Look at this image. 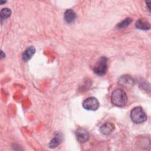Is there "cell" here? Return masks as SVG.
<instances>
[{
  "label": "cell",
  "mask_w": 151,
  "mask_h": 151,
  "mask_svg": "<svg viewBox=\"0 0 151 151\" xmlns=\"http://www.w3.org/2000/svg\"><path fill=\"white\" fill-rule=\"evenodd\" d=\"M118 83L120 85L123 86L124 87H129L134 85V80L130 76L124 75L120 78V79L119 80Z\"/></svg>",
  "instance_id": "obj_7"
},
{
  "label": "cell",
  "mask_w": 151,
  "mask_h": 151,
  "mask_svg": "<svg viewBox=\"0 0 151 151\" xmlns=\"http://www.w3.org/2000/svg\"><path fill=\"white\" fill-rule=\"evenodd\" d=\"M107 70V58L104 56H102L99 59L97 63L96 64L93 68V71L97 76H102L106 73Z\"/></svg>",
  "instance_id": "obj_3"
},
{
  "label": "cell",
  "mask_w": 151,
  "mask_h": 151,
  "mask_svg": "<svg viewBox=\"0 0 151 151\" xmlns=\"http://www.w3.org/2000/svg\"><path fill=\"white\" fill-rule=\"evenodd\" d=\"M63 140V136L60 133H56L54 137L50 141L49 143V147L51 149L57 147L61 144Z\"/></svg>",
  "instance_id": "obj_8"
},
{
  "label": "cell",
  "mask_w": 151,
  "mask_h": 151,
  "mask_svg": "<svg viewBox=\"0 0 151 151\" xmlns=\"http://www.w3.org/2000/svg\"><path fill=\"white\" fill-rule=\"evenodd\" d=\"M111 101L112 104L117 107L124 106L127 101V96L126 92L121 89H115L111 93Z\"/></svg>",
  "instance_id": "obj_1"
},
{
  "label": "cell",
  "mask_w": 151,
  "mask_h": 151,
  "mask_svg": "<svg viewBox=\"0 0 151 151\" xmlns=\"http://www.w3.org/2000/svg\"><path fill=\"white\" fill-rule=\"evenodd\" d=\"M83 106L85 109L87 110L94 111L97 110V109L99 108V102L96 98L94 97H90L86 99L84 101L83 103Z\"/></svg>",
  "instance_id": "obj_4"
},
{
  "label": "cell",
  "mask_w": 151,
  "mask_h": 151,
  "mask_svg": "<svg viewBox=\"0 0 151 151\" xmlns=\"http://www.w3.org/2000/svg\"><path fill=\"white\" fill-rule=\"evenodd\" d=\"M115 129V126L114 124L110 122H106L103 124L100 128V132L104 135H109L111 134Z\"/></svg>",
  "instance_id": "obj_6"
},
{
  "label": "cell",
  "mask_w": 151,
  "mask_h": 151,
  "mask_svg": "<svg viewBox=\"0 0 151 151\" xmlns=\"http://www.w3.org/2000/svg\"><path fill=\"white\" fill-rule=\"evenodd\" d=\"M130 118L133 123L140 124L146 120L147 116L143 109L140 106H137L132 110Z\"/></svg>",
  "instance_id": "obj_2"
},
{
  "label": "cell",
  "mask_w": 151,
  "mask_h": 151,
  "mask_svg": "<svg viewBox=\"0 0 151 151\" xmlns=\"http://www.w3.org/2000/svg\"><path fill=\"white\" fill-rule=\"evenodd\" d=\"M0 14H1V21L2 22L3 20L8 18L11 15V11L8 8H5L1 11Z\"/></svg>",
  "instance_id": "obj_12"
},
{
  "label": "cell",
  "mask_w": 151,
  "mask_h": 151,
  "mask_svg": "<svg viewBox=\"0 0 151 151\" xmlns=\"http://www.w3.org/2000/svg\"><path fill=\"white\" fill-rule=\"evenodd\" d=\"M136 27L137 29L141 30H149L150 28L149 22L144 18H140L138 19L136 23Z\"/></svg>",
  "instance_id": "obj_9"
},
{
  "label": "cell",
  "mask_w": 151,
  "mask_h": 151,
  "mask_svg": "<svg viewBox=\"0 0 151 151\" xmlns=\"http://www.w3.org/2000/svg\"><path fill=\"white\" fill-rule=\"evenodd\" d=\"M64 19L67 23H72L74 21L76 18V14L73 9H68L64 12Z\"/></svg>",
  "instance_id": "obj_10"
},
{
  "label": "cell",
  "mask_w": 151,
  "mask_h": 151,
  "mask_svg": "<svg viewBox=\"0 0 151 151\" xmlns=\"http://www.w3.org/2000/svg\"><path fill=\"white\" fill-rule=\"evenodd\" d=\"M35 52V49L34 47H28L22 54V60L25 61H27L30 60L32 55L34 54Z\"/></svg>",
  "instance_id": "obj_11"
},
{
  "label": "cell",
  "mask_w": 151,
  "mask_h": 151,
  "mask_svg": "<svg viewBox=\"0 0 151 151\" xmlns=\"http://www.w3.org/2000/svg\"><path fill=\"white\" fill-rule=\"evenodd\" d=\"M76 136L77 140L81 143H85L89 139L88 132L84 129H78L76 132Z\"/></svg>",
  "instance_id": "obj_5"
},
{
  "label": "cell",
  "mask_w": 151,
  "mask_h": 151,
  "mask_svg": "<svg viewBox=\"0 0 151 151\" xmlns=\"http://www.w3.org/2000/svg\"><path fill=\"white\" fill-rule=\"evenodd\" d=\"M132 19L130 18H127L126 19H124V20H123L122 21H121L120 22H119L117 25V27L119 29H122L124 28L127 27V26H129L131 22H132Z\"/></svg>",
  "instance_id": "obj_13"
},
{
  "label": "cell",
  "mask_w": 151,
  "mask_h": 151,
  "mask_svg": "<svg viewBox=\"0 0 151 151\" xmlns=\"http://www.w3.org/2000/svg\"><path fill=\"white\" fill-rule=\"evenodd\" d=\"M5 2H6V1H4V2H2V1H0V3H1V4H2V3H5Z\"/></svg>",
  "instance_id": "obj_14"
}]
</instances>
